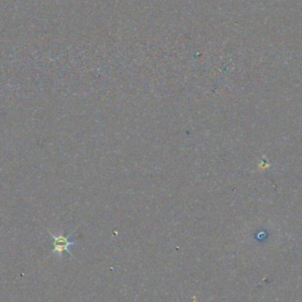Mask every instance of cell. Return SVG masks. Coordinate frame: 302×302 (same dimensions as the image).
<instances>
[{"label":"cell","instance_id":"6da1fadb","mask_svg":"<svg viewBox=\"0 0 302 302\" xmlns=\"http://www.w3.org/2000/svg\"><path fill=\"white\" fill-rule=\"evenodd\" d=\"M49 233L51 235V237H52V239H53L54 249L51 253H58V254H59V255H62L63 252L67 251V253H70L72 256H73L71 251L69 250V248H70L71 246L76 244L75 241H70V240H69L70 237H71L72 233H73V231H72L71 233L68 236H64L63 234L55 235L51 231H49Z\"/></svg>","mask_w":302,"mask_h":302}]
</instances>
